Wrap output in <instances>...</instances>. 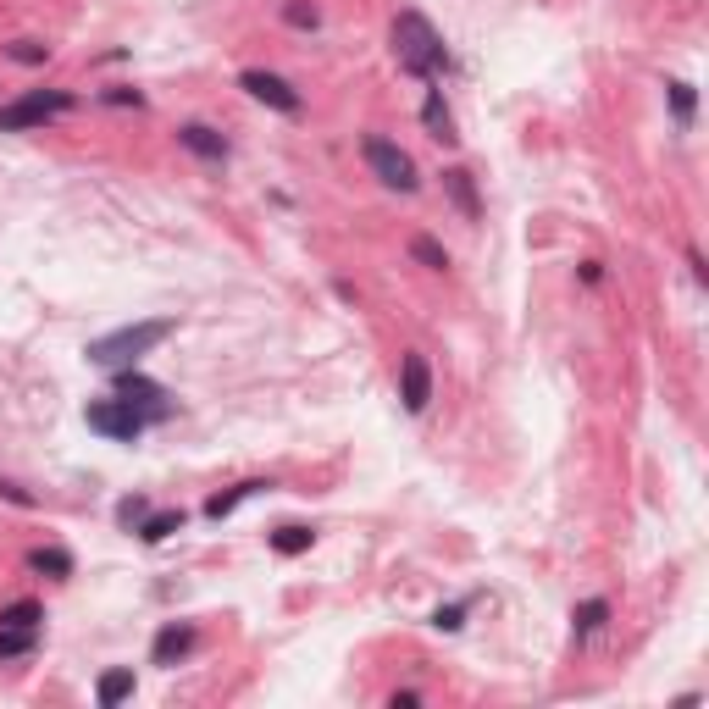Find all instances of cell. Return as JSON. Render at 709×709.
<instances>
[{
    "label": "cell",
    "instance_id": "cell-1",
    "mask_svg": "<svg viewBox=\"0 0 709 709\" xmlns=\"http://www.w3.org/2000/svg\"><path fill=\"white\" fill-rule=\"evenodd\" d=\"M394 61H399V73L410 78H444L449 73V50H444V34H438L433 23L421 12H399L394 17Z\"/></svg>",
    "mask_w": 709,
    "mask_h": 709
},
{
    "label": "cell",
    "instance_id": "cell-2",
    "mask_svg": "<svg viewBox=\"0 0 709 709\" xmlns=\"http://www.w3.org/2000/svg\"><path fill=\"white\" fill-rule=\"evenodd\" d=\"M172 333H178L172 316H150V322H128V327H117V333L89 338L84 355L95 366H106V372H122V366H139V355H150L156 344H167Z\"/></svg>",
    "mask_w": 709,
    "mask_h": 709
},
{
    "label": "cell",
    "instance_id": "cell-3",
    "mask_svg": "<svg viewBox=\"0 0 709 709\" xmlns=\"http://www.w3.org/2000/svg\"><path fill=\"white\" fill-rule=\"evenodd\" d=\"M84 421H89V433H100V438H111V444H139V438L156 427V416L150 410H139V405H128V399H95V405L84 410Z\"/></svg>",
    "mask_w": 709,
    "mask_h": 709
},
{
    "label": "cell",
    "instance_id": "cell-4",
    "mask_svg": "<svg viewBox=\"0 0 709 709\" xmlns=\"http://www.w3.org/2000/svg\"><path fill=\"white\" fill-rule=\"evenodd\" d=\"M78 100L67 95V89H28L23 100H12V106H0V133H28V128H45L50 117H61V111H73Z\"/></svg>",
    "mask_w": 709,
    "mask_h": 709
},
{
    "label": "cell",
    "instance_id": "cell-5",
    "mask_svg": "<svg viewBox=\"0 0 709 709\" xmlns=\"http://www.w3.org/2000/svg\"><path fill=\"white\" fill-rule=\"evenodd\" d=\"M361 156H366V167H372V178L383 183V189H399V194H416V161L405 156V150L394 145V139H383V133H372L361 145Z\"/></svg>",
    "mask_w": 709,
    "mask_h": 709
},
{
    "label": "cell",
    "instance_id": "cell-6",
    "mask_svg": "<svg viewBox=\"0 0 709 709\" xmlns=\"http://www.w3.org/2000/svg\"><path fill=\"white\" fill-rule=\"evenodd\" d=\"M239 89L250 100H261V106H272V111H283V117H300V89L289 84V78H277V73H266V67H250V73H239Z\"/></svg>",
    "mask_w": 709,
    "mask_h": 709
},
{
    "label": "cell",
    "instance_id": "cell-7",
    "mask_svg": "<svg viewBox=\"0 0 709 709\" xmlns=\"http://www.w3.org/2000/svg\"><path fill=\"white\" fill-rule=\"evenodd\" d=\"M117 399H128V405L150 410L156 421L172 416V394H167L161 383H150L145 372H133V366H122V372H117Z\"/></svg>",
    "mask_w": 709,
    "mask_h": 709
},
{
    "label": "cell",
    "instance_id": "cell-8",
    "mask_svg": "<svg viewBox=\"0 0 709 709\" xmlns=\"http://www.w3.org/2000/svg\"><path fill=\"white\" fill-rule=\"evenodd\" d=\"M399 399H405L410 416H421V410L433 405V366H427L421 349H410L405 361H399Z\"/></svg>",
    "mask_w": 709,
    "mask_h": 709
},
{
    "label": "cell",
    "instance_id": "cell-9",
    "mask_svg": "<svg viewBox=\"0 0 709 709\" xmlns=\"http://www.w3.org/2000/svg\"><path fill=\"white\" fill-rule=\"evenodd\" d=\"M194 626L189 621H167L156 632V643H150V665H178V660H189V649H194Z\"/></svg>",
    "mask_w": 709,
    "mask_h": 709
},
{
    "label": "cell",
    "instance_id": "cell-10",
    "mask_svg": "<svg viewBox=\"0 0 709 709\" xmlns=\"http://www.w3.org/2000/svg\"><path fill=\"white\" fill-rule=\"evenodd\" d=\"M178 145L189 150V156H200V161H228V139H222L217 128H205V122H183Z\"/></svg>",
    "mask_w": 709,
    "mask_h": 709
},
{
    "label": "cell",
    "instance_id": "cell-11",
    "mask_svg": "<svg viewBox=\"0 0 709 709\" xmlns=\"http://www.w3.org/2000/svg\"><path fill=\"white\" fill-rule=\"evenodd\" d=\"M444 194H449V205H455L466 222H482V200H477V178H471L466 167H449L444 172Z\"/></svg>",
    "mask_w": 709,
    "mask_h": 709
},
{
    "label": "cell",
    "instance_id": "cell-12",
    "mask_svg": "<svg viewBox=\"0 0 709 709\" xmlns=\"http://www.w3.org/2000/svg\"><path fill=\"white\" fill-rule=\"evenodd\" d=\"M421 122H427V133H433L438 145H455V139H460L455 117H449V106H444V89H427V100H421Z\"/></svg>",
    "mask_w": 709,
    "mask_h": 709
},
{
    "label": "cell",
    "instance_id": "cell-13",
    "mask_svg": "<svg viewBox=\"0 0 709 709\" xmlns=\"http://www.w3.org/2000/svg\"><path fill=\"white\" fill-rule=\"evenodd\" d=\"M122 698H133V665H117V671H106L95 682V704L100 709H117Z\"/></svg>",
    "mask_w": 709,
    "mask_h": 709
},
{
    "label": "cell",
    "instance_id": "cell-14",
    "mask_svg": "<svg viewBox=\"0 0 709 709\" xmlns=\"http://www.w3.org/2000/svg\"><path fill=\"white\" fill-rule=\"evenodd\" d=\"M266 488H272V482H261V477H255V482H239V488H228V493H217V499H205V516H211V521H222V516H233V510H239V505H244V499H255V493H266Z\"/></svg>",
    "mask_w": 709,
    "mask_h": 709
},
{
    "label": "cell",
    "instance_id": "cell-15",
    "mask_svg": "<svg viewBox=\"0 0 709 709\" xmlns=\"http://www.w3.org/2000/svg\"><path fill=\"white\" fill-rule=\"evenodd\" d=\"M39 649V626H0V665Z\"/></svg>",
    "mask_w": 709,
    "mask_h": 709
},
{
    "label": "cell",
    "instance_id": "cell-16",
    "mask_svg": "<svg viewBox=\"0 0 709 709\" xmlns=\"http://www.w3.org/2000/svg\"><path fill=\"white\" fill-rule=\"evenodd\" d=\"M604 621H610V604H604V599L577 604V610H571V632H577V643H582V637H593Z\"/></svg>",
    "mask_w": 709,
    "mask_h": 709
},
{
    "label": "cell",
    "instance_id": "cell-17",
    "mask_svg": "<svg viewBox=\"0 0 709 709\" xmlns=\"http://www.w3.org/2000/svg\"><path fill=\"white\" fill-rule=\"evenodd\" d=\"M410 261H421L427 272H449V250L433 233H416V239H410Z\"/></svg>",
    "mask_w": 709,
    "mask_h": 709
},
{
    "label": "cell",
    "instance_id": "cell-18",
    "mask_svg": "<svg viewBox=\"0 0 709 709\" xmlns=\"http://www.w3.org/2000/svg\"><path fill=\"white\" fill-rule=\"evenodd\" d=\"M183 521H189V516H183V510H156V516H145V527H139V538H145V543H167L172 532H183Z\"/></svg>",
    "mask_w": 709,
    "mask_h": 709
},
{
    "label": "cell",
    "instance_id": "cell-19",
    "mask_svg": "<svg viewBox=\"0 0 709 709\" xmlns=\"http://www.w3.org/2000/svg\"><path fill=\"white\" fill-rule=\"evenodd\" d=\"M28 565L45 571V577H73V554H67V549H34V554H28Z\"/></svg>",
    "mask_w": 709,
    "mask_h": 709
},
{
    "label": "cell",
    "instance_id": "cell-20",
    "mask_svg": "<svg viewBox=\"0 0 709 709\" xmlns=\"http://www.w3.org/2000/svg\"><path fill=\"white\" fill-rule=\"evenodd\" d=\"M311 543H316L311 527H277V532H272V549H277V554H289V560H294V554H305Z\"/></svg>",
    "mask_w": 709,
    "mask_h": 709
},
{
    "label": "cell",
    "instance_id": "cell-21",
    "mask_svg": "<svg viewBox=\"0 0 709 709\" xmlns=\"http://www.w3.org/2000/svg\"><path fill=\"white\" fill-rule=\"evenodd\" d=\"M39 621H45V604L39 599H17L0 610V626H39Z\"/></svg>",
    "mask_w": 709,
    "mask_h": 709
},
{
    "label": "cell",
    "instance_id": "cell-22",
    "mask_svg": "<svg viewBox=\"0 0 709 709\" xmlns=\"http://www.w3.org/2000/svg\"><path fill=\"white\" fill-rule=\"evenodd\" d=\"M283 23L300 28V34H311V28H322V12H316L311 0H283Z\"/></svg>",
    "mask_w": 709,
    "mask_h": 709
},
{
    "label": "cell",
    "instance_id": "cell-23",
    "mask_svg": "<svg viewBox=\"0 0 709 709\" xmlns=\"http://www.w3.org/2000/svg\"><path fill=\"white\" fill-rule=\"evenodd\" d=\"M665 95H671V111H676V128H693V106H698V95H693V84H665Z\"/></svg>",
    "mask_w": 709,
    "mask_h": 709
},
{
    "label": "cell",
    "instance_id": "cell-24",
    "mask_svg": "<svg viewBox=\"0 0 709 709\" xmlns=\"http://www.w3.org/2000/svg\"><path fill=\"white\" fill-rule=\"evenodd\" d=\"M145 516H150V499H145V493H128V499L117 505V527H128V532L145 527Z\"/></svg>",
    "mask_w": 709,
    "mask_h": 709
},
{
    "label": "cell",
    "instance_id": "cell-25",
    "mask_svg": "<svg viewBox=\"0 0 709 709\" xmlns=\"http://www.w3.org/2000/svg\"><path fill=\"white\" fill-rule=\"evenodd\" d=\"M50 45H34V39H17L12 45V61H23V67H45Z\"/></svg>",
    "mask_w": 709,
    "mask_h": 709
},
{
    "label": "cell",
    "instance_id": "cell-26",
    "mask_svg": "<svg viewBox=\"0 0 709 709\" xmlns=\"http://www.w3.org/2000/svg\"><path fill=\"white\" fill-rule=\"evenodd\" d=\"M433 626L438 632H460V626H466V604H444V610L433 615Z\"/></svg>",
    "mask_w": 709,
    "mask_h": 709
},
{
    "label": "cell",
    "instance_id": "cell-27",
    "mask_svg": "<svg viewBox=\"0 0 709 709\" xmlns=\"http://www.w3.org/2000/svg\"><path fill=\"white\" fill-rule=\"evenodd\" d=\"M106 106H145V95H139V89H106Z\"/></svg>",
    "mask_w": 709,
    "mask_h": 709
},
{
    "label": "cell",
    "instance_id": "cell-28",
    "mask_svg": "<svg viewBox=\"0 0 709 709\" xmlns=\"http://www.w3.org/2000/svg\"><path fill=\"white\" fill-rule=\"evenodd\" d=\"M0 493H6V499H12V505L34 510V493H28V488H17V482H6V477H0Z\"/></svg>",
    "mask_w": 709,
    "mask_h": 709
},
{
    "label": "cell",
    "instance_id": "cell-29",
    "mask_svg": "<svg viewBox=\"0 0 709 709\" xmlns=\"http://www.w3.org/2000/svg\"><path fill=\"white\" fill-rule=\"evenodd\" d=\"M416 704H421V693H410V687H405V693L388 698V709H416Z\"/></svg>",
    "mask_w": 709,
    "mask_h": 709
},
{
    "label": "cell",
    "instance_id": "cell-30",
    "mask_svg": "<svg viewBox=\"0 0 709 709\" xmlns=\"http://www.w3.org/2000/svg\"><path fill=\"white\" fill-rule=\"evenodd\" d=\"M687 266H693V277H698V283L709 277V266H704V255H698V250H687Z\"/></svg>",
    "mask_w": 709,
    "mask_h": 709
}]
</instances>
